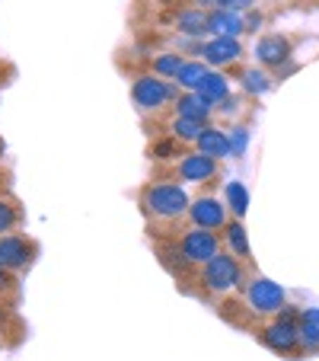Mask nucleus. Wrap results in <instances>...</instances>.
Segmentation results:
<instances>
[{
    "instance_id": "f257e3e1",
    "label": "nucleus",
    "mask_w": 319,
    "mask_h": 361,
    "mask_svg": "<svg viewBox=\"0 0 319 361\" xmlns=\"http://www.w3.org/2000/svg\"><path fill=\"white\" fill-rule=\"evenodd\" d=\"M189 204L192 202L185 189L173 183H150L141 192V208L154 221H179L182 214H189Z\"/></svg>"
},
{
    "instance_id": "f03ea898",
    "label": "nucleus",
    "mask_w": 319,
    "mask_h": 361,
    "mask_svg": "<svg viewBox=\"0 0 319 361\" xmlns=\"http://www.w3.org/2000/svg\"><path fill=\"white\" fill-rule=\"evenodd\" d=\"M201 285L208 288L211 294L237 291V288L243 285V269H239V259H233L230 252H218L214 259H208L201 266Z\"/></svg>"
},
{
    "instance_id": "7ed1b4c3",
    "label": "nucleus",
    "mask_w": 319,
    "mask_h": 361,
    "mask_svg": "<svg viewBox=\"0 0 319 361\" xmlns=\"http://www.w3.org/2000/svg\"><path fill=\"white\" fill-rule=\"evenodd\" d=\"M131 99L141 112H156L163 109L166 102H176V90L156 74H137L131 83Z\"/></svg>"
},
{
    "instance_id": "20e7f679",
    "label": "nucleus",
    "mask_w": 319,
    "mask_h": 361,
    "mask_svg": "<svg viewBox=\"0 0 319 361\" xmlns=\"http://www.w3.org/2000/svg\"><path fill=\"white\" fill-rule=\"evenodd\" d=\"M176 250L185 266H204V262L214 259L220 252V237L214 231H204V227H192L189 233H182Z\"/></svg>"
},
{
    "instance_id": "39448f33",
    "label": "nucleus",
    "mask_w": 319,
    "mask_h": 361,
    "mask_svg": "<svg viewBox=\"0 0 319 361\" xmlns=\"http://www.w3.org/2000/svg\"><path fill=\"white\" fill-rule=\"evenodd\" d=\"M297 314H294L291 307H281V314H278V320L272 323V326H265L262 329V342L268 348H275V352H281V355H291L294 348L300 345V333H297Z\"/></svg>"
},
{
    "instance_id": "423d86ee",
    "label": "nucleus",
    "mask_w": 319,
    "mask_h": 361,
    "mask_svg": "<svg viewBox=\"0 0 319 361\" xmlns=\"http://www.w3.org/2000/svg\"><path fill=\"white\" fill-rule=\"evenodd\" d=\"M35 259V243L23 233H4L0 237V266L7 272H23Z\"/></svg>"
},
{
    "instance_id": "0eeeda50",
    "label": "nucleus",
    "mask_w": 319,
    "mask_h": 361,
    "mask_svg": "<svg viewBox=\"0 0 319 361\" xmlns=\"http://www.w3.org/2000/svg\"><path fill=\"white\" fill-rule=\"evenodd\" d=\"M246 300L256 314H278L284 307V288L275 285L272 279H252L246 285Z\"/></svg>"
},
{
    "instance_id": "6e6552de",
    "label": "nucleus",
    "mask_w": 319,
    "mask_h": 361,
    "mask_svg": "<svg viewBox=\"0 0 319 361\" xmlns=\"http://www.w3.org/2000/svg\"><path fill=\"white\" fill-rule=\"evenodd\" d=\"M189 218H192L195 227L218 231V227L227 224V208L218 202V198H198V202L189 204Z\"/></svg>"
},
{
    "instance_id": "1a4fd4ad",
    "label": "nucleus",
    "mask_w": 319,
    "mask_h": 361,
    "mask_svg": "<svg viewBox=\"0 0 319 361\" xmlns=\"http://www.w3.org/2000/svg\"><path fill=\"white\" fill-rule=\"evenodd\" d=\"M176 176L185 179V183H208V179L218 176V160L204 157V154H182V160H179L176 166Z\"/></svg>"
},
{
    "instance_id": "9d476101",
    "label": "nucleus",
    "mask_w": 319,
    "mask_h": 361,
    "mask_svg": "<svg viewBox=\"0 0 319 361\" xmlns=\"http://www.w3.org/2000/svg\"><path fill=\"white\" fill-rule=\"evenodd\" d=\"M201 55H204V64H214V68H224V64L239 61V55H243V45H239V39H227V35H214V39H211V42H204Z\"/></svg>"
},
{
    "instance_id": "9b49d317",
    "label": "nucleus",
    "mask_w": 319,
    "mask_h": 361,
    "mask_svg": "<svg viewBox=\"0 0 319 361\" xmlns=\"http://www.w3.org/2000/svg\"><path fill=\"white\" fill-rule=\"evenodd\" d=\"M256 58L265 68H281L291 58V42L284 35H262L256 45Z\"/></svg>"
},
{
    "instance_id": "f8f14e48",
    "label": "nucleus",
    "mask_w": 319,
    "mask_h": 361,
    "mask_svg": "<svg viewBox=\"0 0 319 361\" xmlns=\"http://www.w3.org/2000/svg\"><path fill=\"white\" fill-rule=\"evenodd\" d=\"M195 147H198V154H204V157H211V160H220L230 154L227 135L220 128H214V125H204V131L195 137Z\"/></svg>"
},
{
    "instance_id": "ddd939ff",
    "label": "nucleus",
    "mask_w": 319,
    "mask_h": 361,
    "mask_svg": "<svg viewBox=\"0 0 319 361\" xmlns=\"http://www.w3.org/2000/svg\"><path fill=\"white\" fill-rule=\"evenodd\" d=\"M208 32L227 35V39H239L246 29H243L239 13H233V10H211L208 13Z\"/></svg>"
},
{
    "instance_id": "4468645a",
    "label": "nucleus",
    "mask_w": 319,
    "mask_h": 361,
    "mask_svg": "<svg viewBox=\"0 0 319 361\" xmlns=\"http://www.w3.org/2000/svg\"><path fill=\"white\" fill-rule=\"evenodd\" d=\"M211 112H214V106H211L208 99H201L198 93H182V96H176V116H182V118H195V122H208L211 118Z\"/></svg>"
},
{
    "instance_id": "2eb2a0df",
    "label": "nucleus",
    "mask_w": 319,
    "mask_h": 361,
    "mask_svg": "<svg viewBox=\"0 0 319 361\" xmlns=\"http://www.w3.org/2000/svg\"><path fill=\"white\" fill-rule=\"evenodd\" d=\"M176 29L182 35H192V39H198V35L208 32V13H204L201 7L179 10V13H176Z\"/></svg>"
},
{
    "instance_id": "dca6fc26",
    "label": "nucleus",
    "mask_w": 319,
    "mask_h": 361,
    "mask_svg": "<svg viewBox=\"0 0 319 361\" xmlns=\"http://www.w3.org/2000/svg\"><path fill=\"white\" fill-rule=\"evenodd\" d=\"M297 333L306 348H319V310L316 307H306V310L297 314Z\"/></svg>"
},
{
    "instance_id": "f3484780",
    "label": "nucleus",
    "mask_w": 319,
    "mask_h": 361,
    "mask_svg": "<svg viewBox=\"0 0 319 361\" xmlns=\"http://www.w3.org/2000/svg\"><path fill=\"white\" fill-rule=\"evenodd\" d=\"M198 96H201V99H208L211 106H218L220 99H224V96H230V83H227V77L224 74H204V80H201V87L195 90Z\"/></svg>"
},
{
    "instance_id": "a211bd4d",
    "label": "nucleus",
    "mask_w": 319,
    "mask_h": 361,
    "mask_svg": "<svg viewBox=\"0 0 319 361\" xmlns=\"http://www.w3.org/2000/svg\"><path fill=\"white\" fill-rule=\"evenodd\" d=\"M224 240H227V246H230L233 256H239V259L249 256V237H246V227L239 224V221L224 224Z\"/></svg>"
},
{
    "instance_id": "6ab92c4d",
    "label": "nucleus",
    "mask_w": 319,
    "mask_h": 361,
    "mask_svg": "<svg viewBox=\"0 0 319 361\" xmlns=\"http://www.w3.org/2000/svg\"><path fill=\"white\" fill-rule=\"evenodd\" d=\"M204 74H208V64L204 61H185L182 71H179V77H176V83L182 90H189V93H195V90L201 87Z\"/></svg>"
},
{
    "instance_id": "aec40b11",
    "label": "nucleus",
    "mask_w": 319,
    "mask_h": 361,
    "mask_svg": "<svg viewBox=\"0 0 319 361\" xmlns=\"http://www.w3.org/2000/svg\"><path fill=\"white\" fill-rule=\"evenodd\" d=\"M182 58L176 55V51H163V55H156L154 61H150V68H154L156 77H163V80H176L179 71H182Z\"/></svg>"
},
{
    "instance_id": "412c9836",
    "label": "nucleus",
    "mask_w": 319,
    "mask_h": 361,
    "mask_svg": "<svg viewBox=\"0 0 319 361\" xmlns=\"http://www.w3.org/2000/svg\"><path fill=\"white\" fill-rule=\"evenodd\" d=\"M227 204H230V212L237 214V218H243L246 212H249V192H246V185L243 183H237V179H233V183H227Z\"/></svg>"
},
{
    "instance_id": "4be33fe9",
    "label": "nucleus",
    "mask_w": 319,
    "mask_h": 361,
    "mask_svg": "<svg viewBox=\"0 0 319 361\" xmlns=\"http://www.w3.org/2000/svg\"><path fill=\"white\" fill-rule=\"evenodd\" d=\"M170 131H173V137H176V141H195V137L204 131V125L195 122V118L176 116V118H173V125H170Z\"/></svg>"
},
{
    "instance_id": "5701e85b",
    "label": "nucleus",
    "mask_w": 319,
    "mask_h": 361,
    "mask_svg": "<svg viewBox=\"0 0 319 361\" xmlns=\"http://www.w3.org/2000/svg\"><path fill=\"white\" fill-rule=\"evenodd\" d=\"M243 87H246V93L262 96V93H268V90H272V77L265 74V71L249 68V71H243Z\"/></svg>"
},
{
    "instance_id": "b1692460",
    "label": "nucleus",
    "mask_w": 319,
    "mask_h": 361,
    "mask_svg": "<svg viewBox=\"0 0 319 361\" xmlns=\"http://www.w3.org/2000/svg\"><path fill=\"white\" fill-rule=\"evenodd\" d=\"M16 224H20V208L7 198H0V233H10Z\"/></svg>"
},
{
    "instance_id": "393cba45",
    "label": "nucleus",
    "mask_w": 319,
    "mask_h": 361,
    "mask_svg": "<svg viewBox=\"0 0 319 361\" xmlns=\"http://www.w3.org/2000/svg\"><path fill=\"white\" fill-rule=\"evenodd\" d=\"M227 141H230V157H243L246 144H249V131H246L243 125H237V128L230 131V137H227Z\"/></svg>"
},
{
    "instance_id": "a878e982",
    "label": "nucleus",
    "mask_w": 319,
    "mask_h": 361,
    "mask_svg": "<svg viewBox=\"0 0 319 361\" xmlns=\"http://www.w3.org/2000/svg\"><path fill=\"white\" fill-rule=\"evenodd\" d=\"M150 157H156V160L179 157V141H176V137H170V141H156L154 150H150Z\"/></svg>"
},
{
    "instance_id": "bb28decb",
    "label": "nucleus",
    "mask_w": 319,
    "mask_h": 361,
    "mask_svg": "<svg viewBox=\"0 0 319 361\" xmlns=\"http://www.w3.org/2000/svg\"><path fill=\"white\" fill-rule=\"evenodd\" d=\"M211 4H214V10H233V13L256 7V0H211Z\"/></svg>"
},
{
    "instance_id": "cd10ccee",
    "label": "nucleus",
    "mask_w": 319,
    "mask_h": 361,
    "mask_svg": "<svg viewBox=\"0 0 319 361\" xmlns=\"http://www.w3.org/2000/svg\"><path fill=\"white\" fill-rule=\"evenodd\" d=\"M237 109H239V99H237V96H224V99L218 102V112H224V116H233Z\"/></svg>"
},
{
    "instance_id": "c85d7f7f",
    "label": "nucleus",
    "mask_w": 319,
    "mask_h": 361,
    "mask_svg": "<svg viewBox=\"0 0 319 361\" xmlns=\"http://www.w3.org/2000/svg\"><path fill=\"white\" fill-rule=\"evenodd\" d=\"M258 26H262V13H249V16L243 20V29H246V32H256Z\"/></svg>"
},
{
    "instance_id": "c756f323",
    "label": "nucleus",
    "mask_w": 319,
    "mask_h": 361,
    "mask_svg": "<svg viewBox=\"0 0 319 361\" xmlns=\"http://www.w3.org/2000/svg\"><path fill=\"white\" fill-rule=\"evenodd\" d=\"M7 285H10V275H7V269L0 266V291H4V288H7Z\"/></svg>"
}]
</instances>
